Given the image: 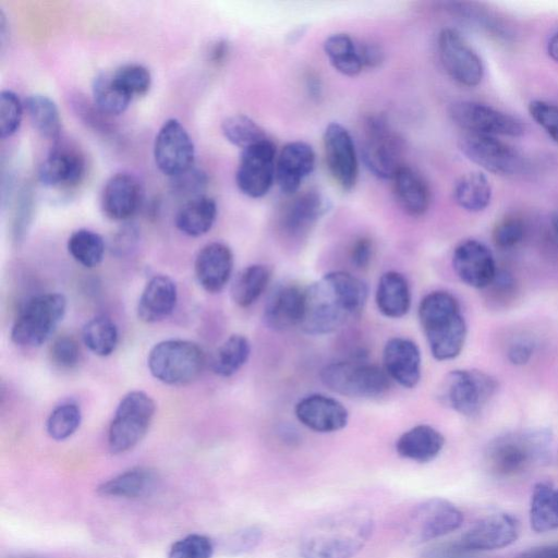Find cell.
<instances>
[{
    "label": "cell",
    "instance_id": "cell-1",
    "mask_svg": "<svg viewBox=\"0 0 558 558\" xmlns=\"http://www.w3.org/2000/svg\"><path fill=\"white\" fill-rule=\"evenodd\" d=\"M367 299L366 284L347 271H330L305 288L301 328L314 336L340 328L363 310Z\"/></svg>",
    "mask_w": 558,
    "mask_h": 558
},
{
    "label": "cell",
    "instance_id": "cell-2",
    "mask_svg": "<svg viewBox=\"0 0 558 558\" xmlns=\"http://www.w3.org/2000/svg\"><path fill=\"white\" fill-rule=\"evenodd\" d=\"M374 529L371 512L348 508L310 526L301 537L302 558H352L366 544Z\"/></svg>",
    "mask_w": 558,
    "mask_h": 558
},
{
    "label": "cell",
    "instance_id": "cell-3",
    "mask_svg": "<svg viewBox=\"0 0 558 558\" xmlns=\"http://www.w3.org/2000/svg\"><path fill=\"white\" fill-rule=\"evenodd\" d=\"M418 319L436 360H452L461 353L466 324L459 302L451 293L434 291L426 294L418 306Z\"/></svg>",
    "mask_w": 558,
    "mask_h": 558
},
{
    "label": "cell",
    "instance_id": "cell-4",
    "mask_svg": "<svg viewBox=\"0 0 558 558\" xmlns=\"http://www.w3.org/2000/svg\"><path fill=\"white\" fill-rule=\"evenodd\" d=\"M551 435L545 429L511 432L493 439L485 451L486 465L499 477L515 476L550 454Z\"/></svg>",
    "mask_w": 558,
    "mask_h": 558
},
{
    "label": "cell",
    "instance_id": "cell-5",
    "mask_svg": "<svg viewBox=\"0 0 558 558\" xmlns=\"http://www.w3.org/2000/svg\"><path fill=\"white\" fill-rule=\"evenodd\" d=\"M205 364L203 349L197 343L183 339H168L156 343L147 357L151 375L159 381L173 386L186 385L197 379Z\"/></svg>",
    "mask_w": 558,
    "mask_h": 558
},
{
    "label": "cell",
    "instance_id": "cell-6",
    "mask_svg": "<svg viewBox=\"0 0 558 558\" xmlns=\"http://www.w3.org/2000/svg\"><path fill=\"white\" fill-rule=\"evenodd\" d=\"M403 143L381 114L366 117L362 125L361 156L377 178L391 180L401 166Z\"/></svg>",
    "mask_w": 558,
    "mask_h": 558
},
{
    "label": "cell",
    "instance_id": "cell-7",
    "mask_svg": "<svg viewBox=\"0 0 558 558\" xmlns=\"http://www.w3.org/2000/svg\"><path fill=\"white\" fill-rule=\"evenodd\" d=\"M65 311L66 299L60 293L33 296L25 303L12 326V341L22 347L41 345L60 324Z\"/></svg>",
    "mask_w": 558,
    "mask_h": 558
},
{
    "label": "cell",
    "instance_id": "cell-8",
    "mask_svg": "<svg viewBox=\"0 0 558 558\" xmlns=\"http://www.w3.org/2000/svg\"><path fill=\"white\" fill-rule=\"evenodd\" d=\"M156 411L155 401L144 391L133 390L119 402L108 429V447L113 454L134 448L146 435Z\"/></svg>",
    "mask_w": 558,
    "mask_h": 558
},
{
    "label": "cell",
    "instance_id": "cell-9",
    "mask_svg": "<svg viewBox=\"0 0 558 558\" xmlns=\"http://www.w3.org/2000/svg\"><path fill=\"white\" fill-rule=\"evenodd\" d=\"M323 384L330 390L350 398L374 399L385 395L389 376L379 366L361 361H340L320 372Z\"/></svg>",
    "mask_w": 558,
    "mask_h": 558
},
{
    "label": "cell",
    "instance_id": "cell-10",
    "mask_svg": "<svg viewBox=\"0 0 558 558\" xmlns=\"http://www.w3.org/2000/svg\"><path fill=\"white\" fill-rule=\"evenodd\" d=\"M498 383L480 369H454L446 375L440 388L442 403L464 416L480 414L495 396Z\"/></svg>",
    "mask_w": 558,
    "mask_h": 558
},
{
    "label": "cell",
    "instance_id": "cell-11",
    "mask_svg": "<svg viewBox=\"0 0 558 558\" xmlns=\"http://www.w3.org/2000/svg\"><path fill=\"white\" fill-rule=\"evenodd\" d=\"M448 114L465 133L517 137L525 132V125L517 118L477 101H454Z\"/></svg>",
    "mask_w": 558,
    "mask_h": 558
},
{
    "label": "cell",
    "instance_id": "cell-12",
    "mask_svg": "<svg viewBox=\"0 0 558 558\" xmlns=\"http://www.w3.org/2000/svg\"><path fill=\"white\" fill-rule=\"evenodd\" d=\"M463 513L444 498H430L417 505L407 522V536L415 545L422 544L458 530Z\"/></svg>",
    "mask_w": 558,
    "mask_h": 558
},
{
    "label": "cell",
    "instance_id": "cell-13",
    "mask_svg": "<svg viewBox=\"0 0 558 558\" xmlns=\"http://www.w3.org/2000/svg\"><path fill=\"white\" fill-rule=\"evenodd\" d=\"M277 150L269 138L242 150L235 171L238 189L251 198L265 196L276 181Z\"/></svg>",
    "mask_w": 558,
    "mask_h": 558
},
{
    "label": "cell",
    "instance_id": "cell-14",
    "mask_svg": "<svg viewBox=\"0 0 558 558\" xmlns=\"http://www.w3.org/2000/svg\"><path fill=\"white\" fill-rule=\"evenodd\" d=\"M154 158L158 169L171 178L193 168L194 143L179 120L168 119L160 126L155 137Z\"/></svg>",
    "mask_w": 558,
    "mask_h": 558
},
{
    "label": "cell",
    "instance_id": "cell-15",
    "mask_svg": "<svg viewBox=\"0 0 558 558\" xmlns=\"http://www.w3.org/2000/svg\"><path fill=\"white\" fill-rule=\"evenodd\" d=\"M438 54L447 74L465 87L477 86L484 76V65L476 51L452 28L438 35Z\"/></svg>",
    "mask_w": 558,
    "mask_h": 558
},
{
    "label": "cell",
    "instance_id": "cell-16",
    "mask_svg": "<svg viewBox=\"0 0 558 558\" xmlns=\"http://www.w3.org/2000/svg\"><path fill=\"white\" fill-rule=\"evenodd\" d=\"M459 148L469 160L495 174H514L523 166L519 151L495 136L464 132Z\"/></svg>",
    "mask_w": 558,
    "mask_h": 558
},
{
    "label": "cell",
    "instance_id": "cell-17",
    "mask_svg": "<svg viewBox=\"0 0 558 558\" xmlns=\"http://www.w3.org/2000/svg\"><path fill=\"white\" fill-rule=\"evenodd\" d=\"M323 146L330 175L343 191H351L357 181L359 160L349 131L338 122L329 123L324 131Z\"/></svg>",
    "mask_w": 558,
    "mask_h": 558
},
{
    "label": "cell",
    "instance_id": "cell-18",
    "mask_svg": "<svg viewBox=\"0 0 558 558\" xmlns=\"http://www.w3.org/2000/svg\"><path fill=\"white\" fill-rule=\"evenodd\" d=\"M519 534L518 519L499 512L477 520L458 542L465 549L477 553L507 547L518 539Z\"/></svg>",
    "mask_w": 558,
    "mask_h": 558
},
{
    "label": "cell",
    "instance_id": "cell-19",
    "mask_svg": "<svg viewBox=\"0 0 558 558\" xmlns=\"http://www.w3.org/2000/svg\"><path fill=\"white\" fill-rule=\"evenodd\" d=\"M452 266L460 280L475 289H486L498 272L490 250L473 239L456 246Z\"/></svg>",
    "mask_w": 558,
    "mask_h": 558
},
{
    "label": "cell",
    "instance_id": "cell-20",
    "mask_svg": "<svg viewBox=\"0 0 558 558\" xmlns=\"http://www.w3.org/2000/svg\"><path fill=\"white\" fill-rule=\"evenodd\" d=\"M329 207V201L318 191L310 190L295 194L280 210L279 228L288 236H302L328 211Z\"/></svg>",
    "mask_w": 558,
    "mask_h": 558
},
{
    "label": "cell",
    "instance_id": "cell-21",
    "mask_svg": "<svg viewBox=\"0 0 558 558\" xmlns=\"http://www.w3.org/2000/svg\"><path fill=\"white\" fill-rule=\"evenodd\" d=\"M85 160L76 148L54 143L38 170L40 183L50 189H68L84 177Z\"/></svg>",
    "mask_w": 558,
    "mask_h": 558
},
{
    "label": "cell",
    "instance_id": "cell-22",
    "mask_svg": "<svg viewBox=\"0 0 558 558\" xmlns=\"http://www.w3.org/2000/svg\"><path fill=\"white\" fill-rule=\"evenodd\" d=\"M316 156L312 146L302 141L287 143L276 160V182L286 196L298 193L302 182L313 172Z\"/></svg>",
    "mask_w": 558,
    "mask_h": 558
},
{
    "label": "cell",
    "instance_id": "cell-23",
    "mask_svg": "<svg viewBox=\"0 0 558 558\" xmlns=\"http://www.w3.org/2000/svg\"><path fill=\"white\" fill-rule=\"evenodd\" d=\"M142 194L141 184L134 175L125 172L116 173L102 187L101 210L111 220H126L137 211Z\"/></svg>",
    "mask_w": 558,
    "mask_h": 558
},
{
    "label": "cell",
    "instance_id": "cell-24",
    "mask_svg": "<svg viewBox=\"0 0 558 558\" xmlns=\"http://www.w3.org/2000/svg\"><path fill=\"white\" fill-rule=\"evenodd\" d=\"M294 411L304 426L318 433L340 430L349 420L348 410L340 401L320 393L304 397Z\"/></svg>",
    "mask_w": 558,
    "mask_h": 558
},
{
    "label": "cell",
    "instance_id": "cell-25",
    "mask_svg": "<svg viewBox=\"0 0 558 558\" xmlns=\"http://www.w3.org/2000/svg\"><path fill=\"white\" fill-rule=\"evenodd\" d=\"M305 289L295 283L278 286L264 306L263 320L276 331L300 325L304 311Z\"/></svg>",
    "mask_w": 558,
    "mask_h": 558
},
{
    "label": "cell",
    "instance_id": "cell-26",
    "mask_svg": "<svg viewBox=\"0 0 558 558\" xmlns=\"http://www.w3.org/2000/svg\"><path fill=\"white\" fill-rule=\"evenodd\" d=\"M233 269V253L221 242L203 246L196 255L194 271L201 287L209 293L220 292L229 282Z\"/></svg>",
    "mask_w": 558,
    "mask_h": 558
},
{
    "label": "cell",
    "instance_id": "cell-27",
    "mask_svg": "<svg viewBox=\"0 0 558 558\" xmlns=\"http://www.w3.org/2000/svg\"><path fill=\"white\" fill-rule=\"evenodd\" d=\"M384 366L389 378L404 388H413L421 378V353L415 342L391 338L384 348Z\"/></svg>",
    "mask_w": 558,
    "mask_h": 558
},
{
    "label": "cell",
    "instance_id": "cell-28",
    "mask_svg": "<svg viewBox=\"0 0 558 558\" xmlns=\"http://www.w3.org/2000/svg\"><path fill=\"white\" fill-rule=\"evenodd\" d=\"M178 289L166 275H156L146 283L137 303V316L144 323H157L174 310Z\"/></svg>",
    "mask_w": 558,
    "mask_h": 558
},
{
    "label": "cell",
    "instance_id": "cell-29",
    "mask_svg": "<svg viewBox=\"0 0 558 558\" xmlns=\"http://www.w3.org/2000/svg\"><path fill=\"white\" fill-rule=\"evenodd\" d=\"M391 180L396 201L407 215L420 217L428 210L430 191L418 171L403 165Z\"/></svg>",
    "mask_w": 558,
    "mask_h": 558
},
{
    "label": "cell",
    "instance_id": "cell-30",
    "mask_svg": "<svg viewBox=\"0 0 558 558\" xmlns=\"http://www.w3.org/2000/svg\"><path fill=\"white\" fill-rule=\"evenodd\" d=\"M445 438L430 425L420 424L404 432L396 442V450L402 458L426 463L442 450Z\"/></svg>",
    "mask_w": 558,
    "mask_h": 558
},
{
    "label": "cell",
    "instance_id": "cell-31",
    "mask_svg": "<svg viewBox=\"0 0 558 558\" xmlns=\"http://www.w3.org/2000/svg\"><path fill=\"white\" fill-rule=\"evenodd\" d=\"M157 474L145 466L129 469L98 486V494L106 497L138 499L149 496L157 487Z\"/></svg>",
    "mask_w": 558,
    "mask_h": 558
},
{
    "label": "cell",
    "instance_id": "cell-32",
    "mask_svg": "<svg viewBox=\"0 0 558 558\" xmlns=\"http://www.w3.org/2000/svg\"><path fill=\"white\" fill-rule=\"evenodd\" d=\"M376 305L389 318L404 316L411 306V293L407 279L397 271L381 275L376 289Z\"/></svg>",
    "mask_w": 558,
    "mask_h": 558
},
{
    "label": "cell",
    "instance_id": "cell-33",
    "mask_svg": "<svg viewBox=\"0 0 558 558\" xmlns=\"http://www.w3.org/2000/svg\"><path fill=\"white\" fill-rule=\"evenodd\" d=\"M217 217L216 202L206 195L185 201L178 210L174 222L177 228L190 236L207 233Z\"/></svg>",
    "mask_w": 558,
    "mask_h": 558
},
{
    "label": "cell",
    "instance_id": "cell-34",
    "mask_svg": "<svg viewBox=\"0 0 558 558\" xmlns=\"http://www.w3.org/2000/svg\"><path fill=\"white\" fill-rule=\"evenodd\" d=\"M530 523L536 533L558 529V487L548 482L534 485L530 501Z\"/></svg>",
    "mask_w": 558,
    "mask_h": 558
},
{
    "label": "cell",
    "instance_id": "cell-35",
    "mask_svg": "<svg viewBox=\"0 0 558 558\" xmlns=\"http://www.w3.org/2000/svg\"><path fill=\"white\" fill-rule=\"evenodd\" d=\"M24 108L37 133L57 143L61 134V119L56 102L46 95L32 94L25 99Z\"/></svg>",
    "mask_w": 558,
    "mask_h": 558
},
{
    "label": "cell",
    "instance_id": "cell-36",
    "mask_svg": "<svg viewBox=\"0 0 558 558\" xmlns=\"http://www.w3.org/2000/svg\"><path fill=\"white\" fill-rule=\"evenodd\" d=\"M330 64L339 73L356 76L364 69L357 49V43L348 34L337 33L328 36L323 45Z\"/></svg>",
    "mask_w": 558,
    "mask_h": 558
},
{
    "label": "cell",
    "instance_id": "cell-37",
    "mask_svg": "<svg viewBox=\"0 0 558 558\" xmlns=\"http://www.w3.org/2000/svg\"><path fill=\"white\" fill-rule=\"evenodd\" d=\"M492 194L488 179L480 171L463 174L453 189L456 203L470 213L484 210L490 203Z\"/></svg>",
    "mask_w": 558,
    "mask_h": 558
},
{
    "label": "cell",
    "instance_id": "cell-38",
    "mask_svg": "<svg viewBox=\"0 0 558 558\" xmlns=\"http://www.w3.org/2000/svg\"><path fill=\"white\" fill-rule=\"evenodd\" d=\"M271 278L268 266L254 264L242 269L231 286V298L241 307L255 303L267 288Z\"/></svg>",
    "mask_w": 558,
    "mask_h": 558
},
{
    "label": "cell",
    "instance_id": "cell-39",
    "mask_svg": "<svg viewBox=\"0 0 558 558\" xmlns=\"http://www.w3.org/2000/svg\"><path fill=\"white\" fill-rule=\"evenodd\" d=\"M93 104L105 116L123 113L132 97L113 80L111 72H101L95 76L92 85Z\"/></svg>",
    "mask_w": 558,
    "mask_h": 558
},
{
    "label": "cell",
    "instance_id": "cell-40",
    "mask_svg": "<svg viewBox=\"0 0 558 558\" xmlns=\"http://www.w3.org/2000/svg\"><path fill=\"white\" fill-rule=\"evenodd\" d=\"M250 353L251 344L247 338L232 335L214 353L211 369L218 376L229 377L246 363Z\"/></svg>",
    "mask_w": 558,
    "mask_h": 558
},
{
    "label": "cell",
    "instance_id": "cell-41",
    "mask_svg": "<svg viewBox=\"0 0 558 558\" xmlns=\"http://www.w3.org/2000/svg\"><path fill=\"white\" fill-rule=\"evenodd\" d=\"M82 337L85 345L99 356L110 355L119 341L116 324L104 315L89 319L83 328Z\"/></svg>",
    "mask_w": 558,
    "mask_h": 558
},
{
    "label": "cell",
    "instance_id": "cell-42",
    "mask_svg": "<svg viewBox=\"0 0 558 558\" xmlns=\"http://www.w3.org/2000/svg\"><path fill=\"white\" fill-rule=\"evenodd\" d=\"M68 251L82 266L93 268L104 258L105 241L97 232L78 229L69 236Z\"/></svg>",
    "mask_w": 558,
    "mask_h": 558
},
{
    "label": "cell",
    "instance_id": "cell-43",
    "mask_svg": "<svg viewBox=\"0 0 558 558\" xmlns=\"http://www.w3.org/2000/svg\"><path fill=\"white\" fill-rule=\"evenodd\" d=\"M221 132L226 140L242 150L269 140L264 129L245 114H234L221 123Z\"/></svg>",
    "mask_w": 558,
    "mask_h": 558
},
{
    "label": "cell",
    "instance_id": "cell-44",
    "mask_svg": "<svg viewBox=\"0 0 558 558\" xmlns=\"http://www.w3.org/2000/svg\"><path fill=\"white\" fill-rule=\"evenodd\" d=\"M82 411L77 403L68 401L57 405L49 414L46 430L54 440L71 437L80 427Z\"/></svg>",
    "mask_w": 558,
    "mask_h": 558
},
{
    "label": "cell",
    "instance_id": "cell-45",
    "mask_svg": "<svg viewBox=\"0 0 558 558\" xmlns=\"http://www.w3.org/2000/svg\"><path fill=\"white\" fill-rule=\"evenodd\" d=\"M111 73L116 83L132 98L145 95L150 88V72L142 64L126 63L117 68Z\"/></svg>",
    "mask_w": 558,
    "mask_h": 558
},
{
    "label": "cell",
    "instance_id": "cell-46",
    "mask_svg": "<svg viewBox=\"0 0 558 558\" xmlns=\"http://www.w3.org/2000/svg\"><path fill=\"white\" fill-rule=\"evenodd\" d=\"M24 104L19 95L10 89L0 94V134L2 138L15 134L22 123Z\"/></svg>",
    "mask_w": 558,
    "mask_h": 558
},
{
    "label": "cell",
    "instance_id": "cell-47",
    "mask_svg": "<svg viewBox=\"0 0 558 558\" xmlns=\"http://www.w3.org/2000/svg\"><path fill=\"white\" fill-rule=\"evenodd\" d=\"M214 544L202 534H190L172 544L168 558H211Z\"/></svg>",
    "mask_w": 558,
    "mask_h": 558
},
{
    "label": "cell",
    "instance_id": "cell-48",
    "mask_svg": "<svg viewBox=\"0 0 558 558\" xmlns=\"http://www.w3.org/2000/svg\"><path fill=\"white\" fill-rule=\"evenodd\" d=\"M525 235V225L515 216L501 219L494 228L493 240L496 246L508 250L518 245Z\"/></svg>",
    "mask_w": 558,
    "mask_h": 558
},
{
    "label": "cell",
    "instance_id": "cell-49",
    "mask_svg": "<svg viewBox=\"0 0 558 558\" xmlns=\"http://www.w3.org/2000/svg\"><path fill=\"white\" fill-rule=\"evenodd\" d=\"M51 360L60 367H74L81 357L77 341L69 335L56 338L50 347Z\"/></svg>",
    "mask_w": 558,
    "mask_h": 558
},
{
    "label": "cell",
    "instance_id": "cell-50",
    "mask_svg": "<svg viewBox=\"0 0 558 558\" xmlns=\"http://www.w3.org/2000/svg\"><path fill=\"white\" fill-rule=\"evenodd\" d=\"M529 112L535 122L558 143V106L543 100H533Z\"/></svg>",
    "mask_w": 558,
    "mask_h": 558
},
{
    "label": "cell",
    "instance_id": "cell-51",
    "mask_svg": "<svg viewBox=\"0 0 558 558\" xmlns=\"http://www.w3.org/2000/svg\"><path fill=\"white\" fill-rule=\"evenodd\" d=\"M173 190L189 199L201 196V191L206 184V175L198 169H190L186 172L172 178ZM187 199V201H189Z\"/></svg>",
    "mask_w": 558,
    "mask_h": 558
},
{
    "label": "cell",
    "instance_id": "cell-52",
    "mask_svg": "<svg viewBox=\"0 0 558 558\" xmlns=\"http://www.w3.org/2000/svg\"><path fill=\"white\" fill-rule=\"evenodd\" d=\"M262 539V531L251 526L235 533L228 543V550L232 555H239L252 550Z\"/></svg>",
    "mask_w": 558,
    "mask_h": 558
},
{
    "label": "cell",
    "instance_id": "cell-53",
    "mask_svg": "<svg viewBox=\"0 0 558 558\" xmlns=\"http://www.w3.org/2000/svg\"><path fill=\"white\" fill-rule=\"evenodd\" d=\"M474 554L462 547L457 541L437 544L426 549L421 558H475Z\"/></svg>",
    "mask_w": 558,
    "mask_h": 558
},
{
    "label": "cell",
    "instance_id": "cell-54",
    "mask_svg": "<svg viewBox=\"0 0 558 558\" xmlns=\"http://www.w3.org/2000/svg\"><path fill=\"white\" fill-rule=\"evenodd\" d=\"M138 239L137 229L134 226H123L112 240V251L117 255L129 254L135 246Z\"/></svg>",
    "mask_w": 558,
    "mask_h": 558
},
{
    "label": "cell",
    "instance_id": "cell-55",
    "mask_svg": "<svg viewBox=\"0 0 558 558\" xmlns=\"http://www.w3.org/2000/svg\"><path fill=\"white\" fill-rule=\"evenodd\" d=\"M373 256V242L367 236L357 238L350 248L351 263L356 268H365Z\"/></svg>",
    "mask_w": 558,
    "mask_h": 558
},
{
    "label": "cell",
    "instance_id": "cell-56",
    "mask_svg": "<svg viewBox=\"0 0 558 558\" xmlns=\"http://www.w3.org/2000/svg\"><path fill=\"white\" fill-rule=\"evenodd\" d=\"M359 54L364 68H377L385 59L381 46L375 41L366 40L357 43Z\"/></svg>",
    "mask_w": 558,
    "mask_h": 558
},
{
    "label": "cell",
    "instance_id": "cell-57",
    "mask_svg": "<svg viewBox=\"0 0 558 558\" xmlns=\"http://www.w3.org/2000/svg\"><path fill=\"white\" fill-rule=\"evenodd\" d=\"M534 347L533 341L527 338L517 339L508 348V360L514 365H524L531 360Z\"/></svg>",
    "mask_w": 558,
    "mask_h": 558
},
{
    "label": "cell",
    "instance_id": "cell-58",
    "mask_svg": "<svg viewBox=\"0 0 558 558\" xmlns=\"http://www.w3.org/2000/svg\"><path fill=\"white\" fill-rule=\"evenodd\" d=\"M514 558H558V544L534 547Z\"/></svg>",
    "mask_w": 558,
    "mask_h": 558
},
{
    "label": "cell",
    "instance_id": "cell-59",
    "mask_svg": "<svg viewBox=\"0 0 558 558\" xmlns=\"http://www.w3.org/2000/svg\"><path fill=\"white\" fill-rule=\"evenodd\" d=\"M306 88L312 98H318L322 95L320 80L315 75H310L306 80Z\"/></svg>",
    "mask_w": 558,
    "mask_h": 558
},
{
    "label": "cell",
    "instance_id": "cell-60",
    "mask_svg": "<svg viewBox=\"0 0 558 558\" xmlns=\"http://www.w3.org/2000/svg\"><path fill=\"white\" fill-rule=\"evenodd\" d=\"M229 51L228 44L225 40L218 41L211 49V60L215 62H220L225 59Z\"/></svg>",
    "mask_w": 558,
    "mask_h": 558
},
{
    "label": "cell",
    "instance_id": "cell-61",
    "mask_svg": "<svg viewBox=\"0 0 558 558\" xmlns=\"http://www.w3.org/2000/svg\"><path fill=\"white\" fill-rule=\"evenodd\" d=\"M548 56L558 63V32H556L547 44Z\"/></svg>",
    "mask_w": 558,
    "mask_h": 558
},
{
    "label": "cell",
    "instance_id": "cell-62",
    "mask_svg": "<svg viewBox=\"0 0 558 558\" xmlns=\"http://www.w3.org/2000/svg\"><path fill=\"white\" fill-rule=\"evenodd\" d=\"M555 233H556V239H557V243H558V216H557V219L555 222Z\"/></svg>",
    "mask_w": 558,
    "mask_h": 558
},
{
    "label": "cell",
    "instance_id": "cell-63",
    "mask_svg": "<svg viewBox=\"0 0 558 558\" xmlns=\"http://www.w3.org/2000/svg\"><path fill=\"white\" fill-rule=\"evenodd\" d=\"M557 461H558V453H557Z\"/></svg>",
    "mask_w": 558,
    "mask_h": 558
},
{
    "label": "cell",
    "instance_id": "cell-64",
    "mask_svg": "<svg viewBox=\"0 0 558 558\" xmlns=\"http://www.w3.org/2000/svg\"><path fill=\"white\" fill-rule=\"evenodd\" d=\"M24 558H31V557H24Z\"/></svg>",
    "mask_w": 558,
    "mask_h": 558
}]
</instances>
